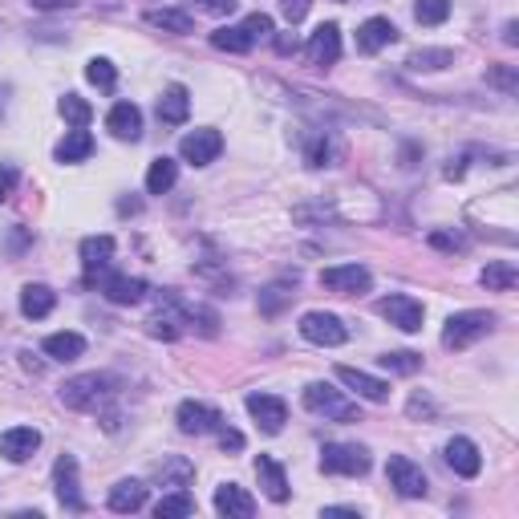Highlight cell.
I'll list each match as a JSON object with an SVG mask.
<instances>
[{
	"label": "cell",
	"instance_id": "obj_1",
	"mask_svg": "<svg viewBox=\"0 0 519 519\" xmlns=\"http://www.w3.org/2000/svg\"><path fill=\"white\" fill-rule=\"evenodd\" d=\"M110 394H114V378H105V373H81V378H69L61 386V402L69 410H97Z\"/></svg>",
	"mask_w": 519,
	"mask_h": 519
},
{
	"label": "cell",
	"instance_id": "obj_2",
	"mask_svg": "<svg viewBox=\"0 0 519 519\" xmlns=\"http://www.w3.org/2000/svg\"><path fill=\"white\" fill-rule=\"evenodd\" d=\"M305 405H308L313 414H324V418H332V422H361L357 405L345 402V397H341V389L324 386V381H313V386H305Z\"/></svg>",
	"mask_w": 519,
	"mask_h": 519
},
{
	"label": "cell",
	"instance_id": "obj_3",
	"mask_svg": "<svg viewBox=\"0 0 519 519\" xmlns=\"http://www.w3.org/2000/svg\"><path fill=\"white\" fill-rule=\"evenodd\" d=\"M321 470H329V475H365L369 470V451L357 442H329L321 451Z\"/></svg>",
	"mask_w": 519,
	"mask_h": 519
},
{
	"label": "cell",
	"instance_id": "obj_4",
	"mask_svg": "<svg viewBox=\"0 0 519 519\" xmlns=\"http://www.w3.org/2000/svg\"><path fill=\"white\" fill-rule=\"evenodd\" d=\"M386 475H389V487H394V491L402 495V499H422V495L430 491L426 470H422L418 462H410L405 454H389Z\"/></svg>",
	"mask_w": 519,
	"mask_h": 519
},
{
	"label": "cell",
	"instance_id": "obj_5",
	"mask_svg": "<svg viewBox=\"0 0 519 519\" xmlns=\"http://www.w3.org/2000/svg\"><path fill=\"white\" fill-rule=\"evenodd\" d=\"M491 313H454L451 321H446V332H442V345L446 349H467L475 345L478 337H487L491 332Z\"/></svg>",
	"mask_w": 519,
	"mask_h": 519
},
{
	"label": "cell",
	"instance_id": "obj_6",
	"mask_svg": "<svg viewBox=\"0 0 519 519\" xmlns=\"http://www.w3.org/2000/svg\"><path fill=\"white\" fill-rule=\"evenodd\" d=\"M300 337L305 341H313V345H345V337H349V329L341 324V316H332V313H305L300 316Z\"/></svg>",
	"mask_w": 519,
	"mask_h": 519
},
{
	"label": "cell",
	"instance_id": "obj_7",
	"mask_svg": "<svg viewBox=\"0 0 519 519\" xmlns=\"http://www.w3.org/2000/svg\"><path fill=\"white\" fill-rule=\"evenodd\" d=\"M378 308H381V316H386L394 329H402V332H418V329H422V316H426L422 300L405 296V292H394V296H386Z\"/></svg>",
	"mask_w": 519,
	"mask_h": 519
},
{
	"label": "cell",
	"instance_id": "obj_8",
	"mask_svg": "<svg viewBox=\"0 0 519 519\" xmlns=\"http://www.w3.org/2000/svg\"><path fill=\"white\" fill-rule=\"evenodd\" d=\"M321 284L329 292H341V296H357V292H365L373 284V276L361 264H332L321 272Z\"/></svg>",
	"mask_w": 519,
	"mask_h": 519
},
{
	"label": "cell",
	"instance_id": "obj_9",
	"mask_svg": "<svg viewBox=\"0 0 519 519\" xmlns=\"http://www.w3.org/2000/svg\"><path fill=\"white\" fill-rule=\"evenodd\" d=\"M219 150H223V138H219V130H191V134L178 142V154H183L191 167H207V162H215Z\"/></svg>",
	"mask_w": 519,
	"mask_h": 519
},
{
	"label": "cell",
	"instance_id": "obj_10",
	"mask_svg": "<svg viewBox=\"0 0 519 519\" xmlns=\"http://www.w3.org/2000/svg\"><path fill=\"white\" fill-rule=\"evenodd\" d=\"M248 414L260 422L264 434H280L284 422H288V405L276 394H248Z\"/></svg>",
	"mask_w": 519,
	"mask_h": 519
},
{
	"label": "cell",
	"instance_id": "obj_11",
	"mask_svg": "<svg viewBox=\"0 0 519 519\" xmlns=\"http://www.w3.org/2000/svg\"><path fill=\"white\" fill-rule=\"evenodd\" d=\"M53 487H57L61 507H69V511L86 507V499H81V491H77V459H73V454H61V459L53 462Z\"/></svg>",
	"mask_w": 519,
	"mask_h": 519
},
{
	"label": "cell",
	"instance_id": "obj_12",
	"mask_svg": "<svg viewBox=\"0 0 519 519\" xmlns=\"http://www.w3.org/2000/svg\"><path fill=\"white\" fill-rule=\"evenodd\" d=\"M175 418H178V430H183V434H211V430L223 426V414H219L215 405H203V402H183Z\"/></svg>",
	"mask_w": 519,
	"mask_h": 519
},
{
	"label": "cell",
	"instance_id": "obj_13",
	"mask_svg": "<svg viewBox=\"0 0 519 519\" xmlns=\"http://www.w3.org/2000/svg\"><path fill=\"white\" fill-rule=\"evenodd\" d=\"M337 381L353 389L357 397H365V402H386V397H389L386 381L373 378V373H365V369H353V365H337Z\"/></svg>",
	"mask_w": 519,
	"mask_h": 519
},
{
	"label": "cell",
	"instance_id": "obj_14",
	"mask_svg": "<svg viewBox=\"0 0 519 519\" xmlns=\"http://www.w3.org/2000/svg\"><path fill=\"white\" fill-rule=\"evenodd\" d=\"M446 467L462 478H475L483 470V454H478V446L470 438H451L446 442Z\"/></svg>",
	"mask_w": 519,
	"mask_h": 519
},
{
	"label": "cell",
	"instance_id": "obj_15",
	"mask_svg": "<svg viewBox=\"0 0 519 519\" xmlns=\"http://www.w3.org/2000/svg\"><path fill=\"white\" fill-rule=\"evenodd\" d=\"M105 126H110V134L122 138V142H138V138H142V110H138L134 102H118L110 110V118H105Z\"/></svg>",
	"mask_w": 519,
	"mask_h": 519
},
{
	"label": "cell",
	"instance_id": "obj_16",
	"mask_svg": "<svg viewBox=\"0 0 519 519\" xmlns=\"http://www.w3.org/2000/svg\"><path fill=\"white\" fill-rule=\"evenodd\" d=\"M41 446V434L32 426H13L0 434V454H5L8 462H24L32 459V451Z\"/></svg>",
	"mask_w": 519,
	"mask_h": 519
},
{
	"label": "cell",
	"instance_id": "obj_17",
	"mask_svg": "<svg viewBox=\"0 0 519 519\" xmlns=\"http://www.w3.org/2000/svg\"><path fill=\"white\" fill-rule=\"evenodd\" d=\"M341 57V29L337 24H321V29L308 37V61L313 65H332Z\"/></svg>",
	"mask_w": 519,
	"mask_h": 519
},
{
	"label": "cell",
	"instance_id": "obj_18",
	"mask_svg": "<svg viewBox=\"0 0 519 519\" xmlns=\"http://www.w3.org/2000/svg\"><path fill=\"white\" fill-rule=\"evenodd\" d=\"M394 41H397V29L386 16H369V21L357 29V49H361V53H378V49L394 45Z\"/></svg>",
	"mask_w": 519,
	"mask_h": 519
},
{
	"label": "cell",
	"instance_id": "obj_19",
	"mask_svg": "<svg viewBox=\"0 0 519 519\" xmlns=\"http://www.w3.org/2000/svg\"><path fill=\"white\" fill-rule=\"evenodd\" d=\"M215 511H219V515H227V519H248L251 511H256V499H251L243 487L223 483L215 491Z\"/></svg>",
	"mask_w": 519,
	"mask_h": 519
},
{
	"label": "cell",
	"instance_id": "obj_20",
	"mask_svg": "<svg viewBox=\"0 0 519 519\" xmlns=\"http://www.w3.org/2000/svg\"><path fill=\"white\" fill-rule=\"evenodd\" d=\"M256 478L260 487H264V495L272 503H284L288 499V478H284V467L276 459H268V454H260L256 459Z\"/></svg>",
	"mask_w": 519,
	"mask_h": 519
},
{
	"label": "cell",
	"instance_id": "obj_21",
	"mask_svg": "<svg viewBox=\"0 0 519 519\" xmlns=\"http://www.w3.org/2000/svg\"><path fill=\"white\" fill-rule=\"evenodd\" d=\"M102 292L114 305H138L146 296V280H138V276H102Z\"/></svg>",
	"mask_w": 519,
	"mask_h": 519
},
{
	"label": "cell",
	"instance_id": "obj_22",
	"mask_svg": "<svg viewBox=\"0 0 519 519\" xmlns=\"http://www.w3.org/2000/svg\"><path fill=\"white\" fill-rule=\"evenodd\" d=\"M187 114H191V94H187V86H167L159 97V118L167 122V126H178V122H187Z\"/></svg>",
	"mask_w": 519,
	"mask_h": 519
},
{
	"label": "cell",
	"instance_id": "obj_23",
	"mask_svg": "<svg viewBox=\"0 0 519 519\" xmlns=\"http://www.w3.org/2000/svg\"><path fill=\"white\" fill-rule=\"evenodd\" d=\"M41 349H45L53 361H77V357L86 353V337H81V332H49V337L41 341Z\"/></svg>",
	"mask_w": 519,
	"mask_h": 519
},
{
	"label": "cell",
	"instance_id": "obj_24",
	"mask_svg": "<svg viewBox=\"0 0 519 519\" xmlns=\"http://www.w3.org/2000/svg\"><path fill=\"white\" fill-rule=\"evenodd\" d=\"M146 503V487L138 478H122V483L110 487V511L126 515V511H138Z\"/></svg>",
	"mask_w": 519,
	"mask_h": 519
},
{
	"label": "cell",
	"instance_id": "obj_25",
	"mask_svg": "<svg viewBox=\"0 0 519 519\" xmlns=\"http://www.w3.org/2000/svg\"><path fill=\"white\" fill-rule=\"evenodd\" d=\"M114 256V235H89V240H81V264H86L89 276H97L105 264H110Z\"/></svg>",
	"mask_w": 519,
	"mask_h": 519
},
{
	"label": "cell",
	"instance_id": "obj_26",
	"mask_svg": "<svg viewBox=\"0 0 519 519\" xmlns=\"http://www.w3.org/2000/svg\"><path fill=\"white\" fill-rule=\"evenodd\" d=\"M94 154V138H89L86 126H73L69 134L57 142V162H81Z\"/></svg>",
	"mask_w": 519,
	"mask_h": 519
},
{
	"label": "cell",
	"instance_id": "obj_27",
	"mask_svg": "<svg viewBox=\"0 0 519 519\" xmlns=\"http://www.w3.org/2000/svg\"><path fill=\"white\" fill-rule=\"evenodd\" d=\"M57 305V292L49 288V284H29V288L21 292V313L32 316V321H41V316H49Z\"/></svg>",
	"mask_w": 519,
	"mask_h": 519
},
{
	"label": "cell",
	"instance_id": "obj_28",
	"mask_svg": "<svg viewBox=\"0 0 519 519\" xmlns=\"http://www.w3.org/2000/svg\"><path fill=\"white\" fill-rule=\"evenodd\" d=\"M478 280L487 284V292H511L519 284V272H515V264H507V260H495V264L483 268Z\"/></svg>",
	"mask_w": 519,
	"mask_h": 519
},
{
	"label": "cell",
	"instance_id": "obj_29",
	"mask_svg": "<svg viewBox=\"0 0 519 519\" xmlns=\"http://www.w3.org/2000/svg\"><path fill=\"white\" fill-rule=\"evenodd\" d=\"M178 178V162L175 159H154L150 170H146V191L150 195H167Z\"/></svg>",
	"mask_w": 519,
	"mask_h": 519
},
{
	"label": "cell",
	"instance_id": "obj_30",
	"mask_svg": "<svg viewBox=\"0 0 519 519\" xmlns=\"http://www.w3.org/2000/svg\"><path fill=\"white\" fill-rule=\"evenodd\" d=\"M211 45H215V49H227V53H248L256 41H251V32L243 29V24H227V29H215V32H211Z\"/></svg>",
	"mask_w": 519,
	"mask_h": 519
},
{
	"label": "cell",
	"instance_id": "obj_31",
	"mask_svg": "<svg viewBox=\"0 0 519 519\" xmlns=\"http://www.w3.org/2000/svg\"><path fill=\"white\" fill-rule=\"evenodd\" d=\"M146 21H150L154 29H167V32H191L195 29L191 13H183V8H154V13H146Z\"/></svg>",
	"mask_w": 519,
	"mask_h": 519
},
{
	"label": "cell",
	"instance_id": "obj_32",
	"mask_svg": "<svg viewBox=\"0 0 519 519\" xmlns=\"http://www.w3.org/2000/svg\"><path fill=\"white\" fill-rule=\"evenodd\" d=\"M191 478H195V467L187 459H167L159 467V483L162 487H187Z\"/></svg>",
	"mask_w": 519,
	"mask_h": 519
},
{
	"label": "cell",
	"instance_id": "obj_33",
	"mask_svg": "<svg viewBox=\"0 0 519 519\" xmlns=\"http://www.w3.org/2000/svg\"><path fill=\"white\" fill-rule=\"evenodd\" d=\"M191 511H195V499L183 491V487H178L175 495H162L159 507H154V515H159V519H175V515H191Z\"/></svg>",
	"mask_w": 519,
	"mask_h": 519
},
{
	"label": "cell",
	"instance_id": "obj_34",
	"mask_svg": "<svg viewBox=\"0 0 519 519\" xmlns=\"http://www.w3.org/2000/svg\"><path fill=\"white\" fill-rule=\"evenodd\" d=\"M61 118L73 122V126H89V118H94V105H89L86 97H77V94H65L61 97Z\"/></svg>",
	"mask_w": 519,
	"mask_h": 519
},
{
	"label": "cell",
	"instance_id": "obj_35",
	"mask_svg": "<svg viewBox=\"0 0 519 519\" xmlns=\"http://www.w3.org/2000/svg\"><path fill=\"white\" fill-rule=\"evenodd\" d=\"M414 69H446V65H454V53L451 49H418V53L410 57Z\"/></svg>",
	"mask_w": 519,
	"mask_h": 519
},
{
	"label": "cell",
	"instance_id": "obj_36",
	"mask_svg": "<svg viewBox=\"0 0 519 519\" xmlns=\"http://www.w3.org/2000/svg\"><path fill=\"white\" fill-rule=\"evenodd\" d=\"M414 16H418V24H442L451 16V0H418Z\"/></svg>",
	"mask_w": 519,
	"mask_h": 519
},
{
	"label": "cell",
	"instance_id": "obj_37",
	"mask_svg": "<svg viewBox=\"0 0 519 519\" xmlns=\"http://www.w3.org/2000/svg\"><path fill=\"white\" fill-rule=\"evenodd\" d=\"M381 365H386L389 373H418L422 369V357L410 353V349H394V353L381 357Z\"/></svg>",
	"mask_w": 519,
	"mask_h": 519
},
{
	"label": "cell",
	"instance_id": "obj_38",
	"mask_svg": "<svg viewBox=\"0 0 519 519\" xmlns=\"http://www.w3.org/2000/svg\"><path fill=\"white\" fill-rule=\"evenodd\" d=\"M288 300H292L288 284H272V288L260 292V313H264V316H276L284 305H288Z\"/></svg>",
	"mask_w": 519,
	"mask_h": 519
},
{
	"label": "cell",
	"instance_id": "obj_39",
	"mask_svg": "<svg viewBox=\"0 0 519 519\" xmlns=\"http://www.w3.org/2000/svg\"><path fill=\"white\" fill-rule=\"evenodd\" d=\"M86 77H89V86H97V89H114L118 73H114V65L105 61V57H94V61L86 65Z\"/></svg>",
	"mask_w": 519,
	"mask_h": 519
},
{
	"label": "cell",
	"instance_id": "obj_40",
	"mask_svg": "<svg viewBox=\"0 0 519 519\" xmlns=\"http://www.w3.org/2000/svg\"><path fill=\"white\" fill-rule=\"evenodd\" d=\"M243 29H248L251 32V41H260V37H272V16H268V13H251L248 16V21H243Z\"/></svg>",
	"mask_w": 519,
	"mask_h": 519
},
{
	"label": "cell",
	"instance_id": "obj_41",
	"mask_svg": "<svg viewBox=\"0 0 519 519\" xmlns=\"http://www.w3.org/2000/svg\"><path fill=\"white\" fill-rule=\"evenodd\" d=\"M235 5H240V0H203V13L227 16V13H235Z\"/></svg>",
	"mask_w": 519,
	"mask_h": 519
},
{
	"label": "cell",
	"instance_id": "obj_42",
	"mask_svg": "<svg viewBox=\"0 0 519 519\" xmlns=\"http://www.w3.org/2000/svg\"><path fill=\"white\" fill-rule=\"evenodd\" d=\"M280 8H284V16H288V21L296 24L300 16L308 13V0H280Z\"/></svg>",
	"mask_w": 519,
	"mask_h": 519
},
{
	"label": "cell",
	"instance_id": "obj_43",
	"mask_svg": "<svg viewBox=\"0 0 519 519\" xmlns=\"http://www.w3.org/2000/svg\"><path fill=\"white\" fill-rule=\"evenodd\" d=\"M324 159H329V142L316 138V142L308 146V167H324Z\"/></svg>",
	"mask_w": 519,
	"mask_h": 519
},
{
	"label": "cell",
	"instance_id": "obj_44",
	"mask_svg": "<svg viewBox=\"0 0 519 519\" xmlns=\"http://www.w3.org/2000/svg\"><path fill=\"white\" fill-rule=\"evenodd\" d=\"M13 183H16V167H0V203L13 195Z\"/></svg>",
	"mask_w": 519,
	"mask_h": 519
},
{
	"label": "cell",
	"instance_id": "obj_45",
	"mask_svg": "<svg viewBox=\"0 0 519 519\" xmlns=\"http://www.w3.org/2000/svg\"><path fill=\"white\" fill-rule=\"evenodd\" d=\"M491 81H495V86H503V94H515V73H511V69H495Z\"/></svg>",
	"mask_w": 519,
	"mask_h": 519
},
{
	"label": "cell",
	"instance_id": "obj_46",
	"mask_svg": "<svg viewBox=\"0 0 519 519\" xmlns=\"http://www.w3.org/2000/svg\"><path fill=\"white\" fill-rule=\"evenodd\" d=\"M219 442H223V451H240L243 434H240V430H223V426H219Z\"/></svg>",
	"mask_w": 519,
	"mask_h": 519
},
{
	"label": "cell",
	"instance_id": "obj_47",
	"mask_svg": "<svg viewBox=\"0 0 519 519\" xmlns=\"http://www.w3.org/2000/svg\"><path fill=\"white\" fill-rule=\"evenodd\" d=\"M430 243H434V248H446V251H459V240L446 235V232H434V235H430Z\"/></svg>",
	"mask_w": 519,
	"mask_h": 519
},
{
	"label": "cell",
	"instance_id": "obj_48",
	"mask_svg": "<svg viewBox=\"0 0 519 519\" xmlns=\"http://www.w3.org/2000/svg\"><path fill=\"white\" fill-rule=\"evenodd\" d=\"M32 8H45V13H53V8H73L77 0H29Z\"/></svg>",
	"mask_w": 519,
	"mask_h": 519
},
{
	"label": "cell",
	"instance_id": "obj_49",
	"mask_svg": "<svg viewBox=\"0 0 519 519\" xmlns=\"http://www.w3.org/2000/svg\"><path fill=\"white\" fill-rule=\"evenodd\" d=\"M276 49H280L284 57H288V53H296V49H300V41L288 37V32H280V37H276Z\"/></svg>",
	"mask_w": 519,
	"mask_h": 519
},
{
	"label": "cell",
	"instance_id": "obj_50",
	"mask_svg": "<svg viewBox=\"0 0 519 519\" xmlns=\"http://www.w3.org/2000/svg\"><path fill=\"white\" fill-rule=\"evenodd\" d=\"M515 29H519L515 21H507V24H503V41H507V45H515V41H519V32H515Z\"/></svg>",
	"mask_w": 519,
	"mask_h": 519
},
{
	"label": "cell",
	"instance_id": "obj_51",
	"mask_svg": "<svg viewBox=\"0 0 519 519\" xmlns=\"http://www.w3.org/2000/svg\"><path fill=\"white\" fill-rule=\"evenodd\" d=\"M324 515H357V507H324Z\"/></svg>",
	"mask_w": 519,
	"mask_h": 519
},
{
	"label": "cell",
	"instance_id": "obj_52",
	"mask_svg": "<svg viewBox=\"0 0 519 519\" xmlns=\"http://www.w3.org/2000/svg\"><path fill=\"white\" fill-rule=\"evenodd\" d=\"M0 118H5V94H0Z\"/></svg>",
	"mask_w": 519,
	"mask_h": 519
}]
</instances>
